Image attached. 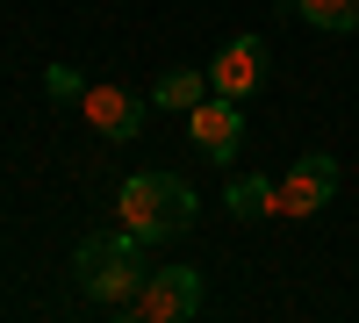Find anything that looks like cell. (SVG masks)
I'll use <instances>...</instances> for the list:
<instances>
[{"label": "cell", "mask_w": 359, "mask_h": 323, "mask_svg": "<svg viewBox=\"0 0 359 323\" xmlns=\"http://www.w3.org/2000/svg\"><path fill=\"white\" fill-rule=\"evenodd\" d=\"M115 216H123L130 238L144 245H172V238H187L194 230V187L180 180V172H137V180L123 187V201H115Z\"/></svg>", "instance_id": "obj_1"}, {"label": "cell", "mask_w": 359, "mask_h": 323, "mask_svg": "<svg viewBox=\"0 0 359 323\" xmlns=\"http://www.w3.org/2000/svg\"><path fill=\"white\" fill-rule=\"evenodd\" d=\"M72 273H79V287L101 309H130L144 295V280H151V273H144V238H130V230H115V238H86L72 252Z\"/></svg>", "instance_id": "obj_2"}, {"label": "cell", "mask_w": 359, "mask_h": 323, "mask_svg": "<svg viewBox=\"0 0 359 323\" xmlns=\"http://www.w3.org/2000/svg\"><path fill=\"white\" fill-rule=\"evenodd\" d=\"M331 194H338V158L331 151H302L287 165V180H273V216L302 223L316 209H331Z\"/></svg>", "instance_id": "obj_3"}, {"label": "cell", "mask_w": 359, "mask_h": 323, "mask_svg": "<svg viewBox=\"0 0 359 323\" xmlns=\"http://www.w3.org/2000/svg\"><path fill=\"white\" fill-rule=\"evenodd\" d=\"M130 309H137L144 323H187V316L201 309V266H158Z\"/></svg>", "instance_id": "obj_4"}, {"label": "cell", "mask_w": 359, "mask_h": 323, "mask_svg": "<svg viewBox=\"0 0 359 323\" xmlns=\"http://www.w3.org/2000/svg\"><path fill=\"white\" fill-rule=\"evenodd\" d=\"M187 137H194V151H201V158L230 165V158H237V144H245V115H237L230 94H208V101L187 108Z\"/></svg>", "instance_id": "obj_5"}, {"label": "cell", "mask_w": 359, "mask_h": 323, "mask_svg": "<svg viewBox=\"0 0 359 323\" xmlns=\"http://www.w3.org/2000/svg\"><path fill=\"white\" fill-rule=\"evenodd\" d=\"M208 86L230 94V101L259 94V86H266V43H259V36H230L216 57H208Z\"/></svg>", "instance_id": "obj_6"}, {"label": "cell", "mask_w": 359, "mask_h": 323, "mask_svg": "<svg viewBox=\"0 0 359 323\" xmlns=\"http://www.w3.org/2000/svg\"><path fill=\"white\" fill-rule=\"evenodd\" d=\"M79 108H86V123H94L101 137H115V144L144 130V101L130 94V86H86V94H79Z\"/></svg>", "instance_id": "obj_7"}, {"label": "cell", "mask_w": 359, "mask_h": 323, "mask_svg": "<svg viewBox=\"0 0 359 323\" xmlns=\"http://www.w3.org/2000/svg\"><path fill=\"white\" fill-rule=\"evenodd\" d=\"M208 94H216V86H208V72H194V65H172V72L151 86V101H158V108H180V115H187L194 101H208Z\"/></svg>", "instance_id": "obj_8"}, {"label": "cell", "mask_w": 359, "mask_h": 323, "mask_svg": "<svg viewBox=\"0 0 359 323\" xmlns=\"http://www.w3.org/2000/svg\"><path fill=\"white\" fill-rule=\"evenodd\" d=\"M223 209L237 223H259V216H273V180H252V172H237V180L223 187Z\"/></svg>", "instance_id": "obj_9"}, {"label": "cell", "mask_w": 359, "mask_h": 323, "mask_svg": "<svg viewBox=\"0 0 359 323\" xmlns=\"http://www.w3.org/2000/svg\"><path fill=\"white\" fill-rule=\"evenodd\" d=\"M302 22L331 29V36H359V0H287Z\"/></svg>", "instance_id": "obj_10"}, {"label": "cell", "mask_w": 359, "mask_h": 323, "mask_svg": "<svg viewBox=\"0 0 359 323\" xmlns=\"http://www.w3.org/2000/svg\"><path fill=\"white\" fill-rule=\"evenodd\" d=\"M43 94H50V101H79L86 86H79V72H65V65H50V72H43Z\"/></svg>", "instance_id": "obj_11"}]
</instances>
